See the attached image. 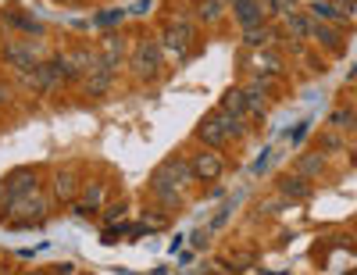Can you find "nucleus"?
<instances>
[{"mask_svg": "<svg viewBox=\"0 0 357 275\" xmlns=\"http://www.w3.org/2000/svg\"><path fill=\"white\" fill-rule=\"evenodd\" d=\"M111 86H114V72H104V68L86 72V94H89V97H104V94H111Z\"/></svg>", "mask_w": 357, "mask_h": 275, "instance_id": "412c9836", "label": "nucleus"}, {"mask_svg": "<svg viewBox=\"0 0 357 275\" xmlns=\"http://www.w3.org/2000/svg\"><path fill=\"white\" fill-rule=\"evenodd\" d=\"M229 11L236 15V25H240V29L257 25V22H264V18H268V15H264V8L257 4V0H232Z\"/></svg>", "mask_w": 357, "mask_h": 275, "instance_id": "a211bd4d", "label": "nucleus"}, {"mask_svg": "<svg viewBox=\"0 0 357 275\" xmlns=\"http://www.w3.org/2000/svg\"><path fill=\"white\" fill-rule=\"evenodd\" d=\"M254 72H257V75H268V79H275V75L286 72V61H282L279 50L261 47V50H254Z\"/></svg>", "mask_w": 357, "mask_h": 275, "instance_id": "f3484780", "label": "nucleus"}, {"mask_svg": "<svg viewBox=\"0 0 357 275\" xmlns=\"http://www.w3.org/2000/svg\"><path fill=\"white\" fill-rule=\"evenodd\" d=\"M22 82H25L29 89H33V94H50V89H54L57 82H61V79H57V72H54L50 61H40L36 68H29V72L22 75Z\"/></svg>", "mask_w": 357, "mask_h": 275, "instance_id": "ddd939ff", "label": "nucleus"}, {"mask_svg": "<svg viewBox=\"0 0 357 275\" xmlns=\"http://www.w3.org/2000/svg\"><path fill=\"white\" fill-rule=\"evenodd\" d=\"M104 197H107V182H104V179L86 182V186L79 190V197L72 200V211H75L79 218H93V215H100Z\"/></svg>", "mask_w": 357, "mask_h": 275, "instance_id": "39448f33", "label": "nucleus"}, {"mask_svg": "<svg viewBox=\"0 0 357 275\" xmlns=\"http://www.w3.org/2000/svg\"><path fill=\"white\" fill-rule=\"evenodd\" d=\"M161 168L178 182V186H183V190H190L193 186V182H197V175H193V165L186 161V158H178V154H172V158H165L161 161Z\"/></svg>", "mask_w": 357, "mask_h": 275, "instance_id": "aec40b11", "label": "nucleus"}, {"mask_svg": "<svg viewBox=\"0 0 357 275\" xmlns=\"http://www.w3.org/2000/svg\"><path fill=\"white\" fill-rule=\"evenodd\" d=\"M343 147H347V140H343V133H340V129H333V126L318 136V150H325V154H340Z\"/></svg>", "mask_w": 357, "mask_h": 275, "instance_id": "bb28decb", "label": "nucleus"}, {"mask_svg": "<svg viewBox=\"0 0 357 275\" xmlns=\"http://www.w3.org/2000/svg\"><path fill=\"white\" fill-rule=\"evenodd\" d=\"M0 272H4V265H0Z\"/></svg>", "mask_w": 357, "mask_h": 275, "instance_id": "e433bc0d", "label": "nucleus"}, {"mask_svg": "<svg viewBox=\"0 0 357 275\" xmlns=\"http://www.w3.org/2000/svg\"><path fill=\"white\" fill-rule=\"evenodd\" d=\"M4 18H8L15 29H22V33H33V36H40V33H43V25H40L36 18H29V15H15V11H8Z\"/></svg>", "mask_w": 357, "mask_h": 275, "instance_id": "cd10ccee", "label": "nucleus"}, {"mask_svg": "<svg viewBox=\"0 0 357 275\" xmlns=\"http://www.w3.org/2000/svg\"><path fill=\"white\" fill-rule=\"evenodd\" d=\"M50 218V200L36 190V193H25L18 200L8 204V225L11 229H36Z\"/></svg>", "mask_w": 357, "mask_h": 275, "instance_id": "f257e3e1", "label": "nucleus"}, {"mask_svg": "<svg viewBox=\"0 0 357 275\" xmlns=\"http://www.w3.org/2000/svg\"><path fill=\"white\" fill-rule=\"evenodd\" d=\"M8 97H11V89H8V86H0V104H4Z\"/></svg>", "mask_w": 357, "mask_h": 275, "instance_id": "f704fd0d", "label": "nucleus"}, {"mask_svg": "<svg viewBox=\"0 0 357 275\" xmlns=\"http://www.w3.org/2000/svg\"><path fill=\"white\" fill-rule=\"evenodd\" d=\"M311 25H314V18L304 15V11L282 15V36H286V40H307V36H311Z\"/></svg>", "mask_w": 357, "mask_h": 275, "instance_id": "6ab92c4d", "label": "nucleus"}, {"mask_svg": "<svg viewBox=\"0 0 357 275\" xmlns=\"http://www.w3.org/2000/svg\"><path fill=\"white\" fill-rule=\"evenodd\" d=\"M325 168H329V154H325V150H304V154L293 161V172H301L304 179H321Z\"/></svg>", "mask_w": 357, "mask_h": 275, "instance_id": "dca6fc26", "label": "nucleus"}, {"mask_svg": "<svg viewBox=\"0 0 357 275\" xmlns=\"http://www.w3.org/2000/svg\"><path fill=\"white\" fill-rule=\"evenodd\" d=\"M161 50L168 57H178V61H190L193 57V43H197V29L186 22V18H172L161 33Z\"/></svg>", "mask_w": 357, "mask_h": 275, "instance_id": "7ed1b4c3", "label": "nucleus"}, {"mask_svg": "<svg viewBox=\"0 0 357 275\" xmlns=\"http://www.w3.org/2000/svg\"><path fill=\"white\" fill-rule=\"evenodd\" d=\"M4 182H8V197H4V204H11V200H18V197H25V193H36V190H40V175H36V168H15L11 175H4Z\"/></svg>", "mask_w": 357, "mask_h": 275, "instance_id": "1a4fd4ad", "label": "nucleus"}, {"mask_svg": "<svg viewBox=\"0 0 357 275\" xmlns=\"http://www.w3.org/2000/svg\"><path fill=\"white\" fill-rule=\"evenodd\" d=\"M240 40H243L247 50H261V47H272L275 40H282V29L268 25V22H257V25H247V29H243Z\"/></svg>", "mask_w": 357, "mask_h": 275, "instance_id": "f8f14e48", "label": "nucleus"}, {"mask_svg": "<svg viewBox=\"0 0 357 275\" xmlns=\"http://www.w3.org/2000/svg\"><path fill=\"white\" fill-rule=\"evenodd\" d=\"M190 165H193V175H197V182H215V179H222V172H225V158L218 154V150H197V154L190 158Z\"/></svg>", "mask_w": 357, "mask_h": 275, "instance_id": "423d86ee", "label": "nucleus"}, {"mask_svg": "<svg viewBox=\"0 0 357 275\" xmlns=\"http://www.w3.org/2000/svg\"><path fill=\"white\" fill-rule=\"evenodd\" d=\"M197 140H200L204 147H211V150H222L225 143H232L229 133H225V126H222V114H218V111L204 114V118L197 121Z\"/></svg>", "mask_w": 357, "mask_h": 275, "instance_id": "6e6552de", "label": "nucleus"}, {"mask_svg": "<svg viewBox=\"0 0 357 275\" xmlns=\"http://www.w3.org/2000/svg\"><path fill=\"white\" fill-rule=\"evenodd\" d=\"M190 236H193L190 243H193V247L200 251V247H207V243H211V225H207V229H193Z\"/></svg>", "mask_w": 357, "mask_h": 275, "instance_id": "2f4dec72", "label": "nucleus"}, {"mask_svg": "<svg viewBox=\"0 0 357 275\" xmlns=\"http://www.w3.org/2000/svg\"><path fill=\"white\" fill-rule=\"evenodd\" d=\"M4 197H8V182L0 179V204H4Z\"/></svg>", "mask_w": 357, "mask_h": 275, "instance_id": "72a5a7b5", "label": "nucleus"}, {"mask_svg": "<svg viewBox=\"0 0 357 275\" xmlns=\"http://www.w3.org/2000/svg\"><path fill=\"white\" fill-rule=\"evenodd\" d=\"M161 54H165L161 43L151 40V36H143V40L136 43V50H132V57H129V72L136 75V82H154V79L161 75V68H165V57H161Z\"/></svg>", "mask_w": 357, "mask_h": 275, "instance_id": "f03ea898", "label": "nucleus"}, {"mask_svg": "<svg viewBox=\"0 0 357 275\" xmlns=\"http://www.w3.org/2000/svg\"><path fill=\"white\" fill-rule=\"evenodd\" d=\"M143 222H146V229H168L172 225V211H168V215H161V211H154V207H146L143 211Z\"/></svg>", "mask_w": 357, "mask_h": 275, "instance_id": "c85d7f7f", "label": "nucleus"}, {"mask_svg": "<svg viewBox=\"0 0 357 275\" xmlns=\"http://www.w3.org/2000/svg\"><path fill=\"white\" fill-rule=\"evenodd\" d=\"M354 232H357V222H354Z\"/></svg>", "mask_w": 357, "mask_h": 275, "instance_id": "c9c22d12", "label": "nucleus"}, {"mask_svg": "<svg viewBox=\"0 0 357 275\" xmlns=\"http://www.w3.org/2000/svg\"><path fill=\"white\" fill-rule=\"evenodd\" d=\"M275 190L282 197H289L293 204H304V200L314 197V179H304L301 172H286V175L275 179Z\"/></svg>", "mask_w": 357, "mask_h": 275, "instance_id": "0eeeda50", "label": "nucleus"}, {"mask_svg": "<svg viewBox=\"0 0 357 275\" xmlns=\"http://www.w3.org/2000/svg\"><path fill=\"white\" fill-rule=\"evenodd\" d=\"M4 65H11L18 75H25L29 68H36L40 61H36V50L29 43H8L4 47Z\"/></svg>", "mask_w": 357, "mask_h": 275, "instance_id": "2eb2a0df", "label": "nucleus"}, {"mask_svg": "<svg viewBox=\"0 0 357 275\" xmlns=\"http://www.w3.org/2000/svg\"><path fill=\"white\" fill-rule=\"evenodd\" d=\"M329 126H333V129H340V133H347V129L354 133V129H357V111H354V107H347V104H343V107H336V111L329 114Z\"/></svg>", "mask_w": 357, "mask_h": 275, "instance_id": "a878e982", "label": "nucleus"}, {"mask_svg": "<svg viewBox=\"0 0 357 275\" xmlns=\"http://www.w3.org/2000/svg\"><path fill=\"white\" fill-rule=\"evenodd\" d=\"M304 136H307V121H304V126H296V129L289 133V140H293V143H301Z\"/></svg>", "mask_w": 357, "mask_h": 275, "instance_id": "473e14b6", "label": "nucleus"}, {"mask_svg": "<svg viewBox=\"0 0 357 275\" xmlns=\"http://www.w3.org/2000/svg\"><path fill=\"white\" fill-rule=\"evenodd\" d=\"M218 111H225V114H236V118H247L243 86H232V89H225V94H222V101H218Z\"/></svg>", "mask_w": 357, "mask_h": 275, "instance_id": "4be33fe9", "label": "nucleus"}, {"mask_svg": "<svg viewBox=\"0 0 357 275\" xmlns=\"http://www.w3.org/2000/svg\"><path fill=\"white\" fill-rule=\"evenodd\" d=\"M293 11H301V0H275V18H282V15H293Z\"/></svg>", "mask_w": 357, "mask_h": 275, "instance_id": "7c9ffc66", "label": "nucleus"}, {"mask_svg": "<svg viewBox=\"0 0 357 275\" xmlns=\"http://www.w3.org/2000/svg\"><path fill=\"white\" fill-rule=\"evenodd\" d=\"M50 65H54V72H57V79H61V82H75V79L82 75V68L75 65L72 57H65V54H54Z\"/></svg>", "mask_w": 357, "mask_h": 275, "instance_id": "5701e85b", "label": "nucleus"}, {"mask_svg": "<svg viewBox=\"0 0 357 275\" xmlns=\"http://www.w3.org/2000/svg\"><path fill=\"white\" fill-rule=\"evenodd\" d=\"M289 207H293V200H289V197H282V193H279L275 200H261V204H257V211H254V222H257V218L282 215V211H289Z\"/></svg>", "mask_w": 357, "mask_h": 275, "instance_id": "b1692460", "label": "nucleus"}, {"mask_svg": "<svg viewBox=\"0 0 357 275\" xmlns=\"http://www.w3.org/2000/svg\"><path fill=\"white\" fill-rule=\"evenodd\" d=\"M307 40H311V43H318V47H325L329 54H343V33H340V29H336L333 22H314Z\"/></svg>", "mask_w": 357, "mask_h": 275, "instance_id": "4468645a", "label": "nucleus"}, {"mask_svg": "<svg viewBox=\"0 0 357 275\" xmlns=\"http://www.w3.org/2000/svg\"><path fill=\"white\" fill-rule=\"evenodd\" d=\"M122 61H126V43H122V36H118V33H107V36H104V47H100V54H97V65H93V68L118 72V68H122Z\"/></svg>", "mask_w": 357, "mask_h": 275, "instance_id": "9b49d317", "label": "nucleus"}, {"mask_svg": "<svg viewBox=\"0 0 357 275\" xmlns=\"http://www.w3.org/2000/svg\"><path fill=\"white\" fill-rule=\"evenodd\" d=\"M146 190H151V197L161 204V207H168V211H183V186L158 165L154 172H151V179H146Z\"/></svg>", "mask_w": 357, "mask_h": 275, "instance_id": "20e7f679", "label": "nucleus"}, {"mask_svg": "<svg viewBox=\"0 0 357 275\" xmlns=\"http://www.w3.org/2000/svg\"><path fill=\"white\" fill-rule=\"evenodd\" d=\"M50 190H54V200L57 204H72L82 190V182H79V172L75 168H57L54 179H50Z\"/></svg>", "mask_w": 357, "mask_h": 275, "instance_id": "9d476101", "label": "nucleus"}, {"mask_svg": "<svg viewBox=\"0 0 357 275\" xmlns=\"http://www.w3.org/2000/svg\"><path fill=\"white\" fill-rule=\"evenodd\" d=\"M225 0H200V4H197V18L200 22H207V25H215L222 15H225Z\"/></svg>", "mask_w": 357, "mask_h": 275, "instance_id": "393cba45", "label": "nucleus"}, {"mask_svg": "<svg viewBox=\"0 0 357 275\" xmlns=\"http://www.w3.org/2000/svg\"><path fill=\"white\" fill-rule=\"evenodd\" d=\"M107 211H104V222H118V218H126V200H114V204H104Z\"/></svg>", "mask_w": 357, "mask_h": 275, "instance_id": "c756f323", "label": "nucleus"}]
</instances>
